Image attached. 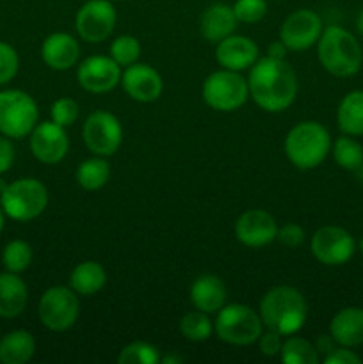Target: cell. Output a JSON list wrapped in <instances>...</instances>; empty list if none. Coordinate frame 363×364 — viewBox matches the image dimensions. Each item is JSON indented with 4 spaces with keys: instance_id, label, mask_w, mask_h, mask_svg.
<instances>
[{
    "instance_id": "obj_1",
    "label": "cell",
    "mask_w": 363,
    "mask_h": 364,
    "mask_svg": "<svg viewBox=\"0 0 363 364\" xmlns=\"http://www.w3.org/2000/svg\"><path fill=\"white\" fill-rule=\"evenodd\" d=\"M249 96L265 112H281L298 96V75L285 59L263 57L253 64L248 78Z\"/></svg>"
},
{
    "instance_id": "obj_2",
    "label": "cell",
    "mask_w": 363,
    "mask_h": 364,
    "mask_svg": "<svg viewBox=\"0 0 363 364\" xmlns=\"http://www.w3.org/2000/svg\"><path fill=\"white\" fill-rule=\"evenodd\" d=\"M260 318L267 329L280 333L281 336H290L305 326L308 304L294 287H274L260 301Z\"/></svg>"
},
{
    "instance_id": "obj_3",
    "label": "cell",
    "mask_w": 363,
    "mask_h": 364,
    "mask_svg": "<svg viewBox=\"0 0 363 364\" xmlns=\"http://www.w3.org/2000/svg\"><path fill=\"white\" fill-rule=\"evenodd\" d=\"M317 57L327 73L342 78L358 73L363 60L358 39L338 25L324 28L317 41Z\"/></svg>"
},
{
    "instance_id": "obj_4",
    "label": "cell",
    "mask_w": 363,
    "mask_h": 364,
    "mask_svg": "<svg viewBox=\"0 0 363 364\" xmlns=\"http://www.w3.org/2000/svg\"><path fill=\"white\" fill-rule=\"evenodd\" d=\"M330 151V132L317 121H302L295 124L285 137V153L298 169H315L326 160Z\"/></svg>"
},
{
    "instance_id": "obj_5",
    "label": "cell",
    "mask_w": 363,
    "mask_h": 364,
    "mask_svg": "<svg viewBox=\"0 0 363 364\" xmlns=\"http://www.w3.org/2000/svg\"><path fill=\"white\" fill-rule=\"evenodd\" d=\"M0 206L9 219L18 223H28L41 215L48 206V191L34 178H20L7 183L0 194Z\"/></svg>"
},
{
    "instance_id": "obj_6",
    "label": "cell",
    "mask_w": 363,
    "mask_h": 364,
    "mask_svg": "<svg viewBox=\"0 0 363 364\" xmlns=\"http://www.w3.org/2000/svg\"><path fill=\"white\" fill-rule=\"evenodd\" d=\"M214 331L224 343L246 347L258 341L260 334L263 333V322L260 313L253 311L249 306L230 304L217 311Z\"/></svg>"
},
{
    "instance_id": "obj_7",
    "label": "cell",
    "mask_w": 363,
    "mask_h": 364,
    "mask_svg": "<svg viewBox=\"0 0 363 364\" xmlns=\"http://www.w3.org/2000/svg\"><path fill=\"white\" fill-rule=\"evenodd\" d=\"M39 119L36 100L20 89L0 91V134L9 139L31 135Z\"/></svg>"
},
{
    "instance_id": "obj_8",
    "label": "cell",
    "mask_w": 363,
    "mask_h": 364,
    "mask_svg": "<svg viewBox=\"0 0 363 364\" xmlns=\"http://www.w3.org/2000/svg\"><path fill=\"white\" fill-rule=\"evenodd\" d=\"M249 96L248 80L238 71L221 70L209 75L203 82V100L217 112H233L241 109Z\"/></svg>"
},
{
    "instance_id": "obj_9",
    "label": "cell",
    "mask_w": 363,
    "mask_h": 364,
    "mask_svg": "<svg viewBox=\"0 0 363 364\" xmlns=\"http://www.w3.org/2000/svg\"><path fill=\"white\" fill-rule=\"evenodd\" d=\"M80 313L78 297L71 288L52 287L41 295L38 316L43 326L53 333H63L75 326Z\"/></svg>"
},
{
    "instance_id": "obj_10",
    "label": "cell",
    "mask_w": 363,
    "mask_h": 364,
    "mask_svg": "<svg viewBox=\"0 0 363 364\" xmlns=\"http://www.w3.org/2000/svg\"><path fill=\"white\" fill-rule=\"evenodd\" d=\"M82 137L89 151L98 156H110L120 149L123 141V128L114 114L96 110L85 119Z\"/></svg>"
},
{
    "instance_id": "obj_11",
    "label": "cell",
    "mask_w": 363,
    "mask_h": 364,
    "mask_svg": "<svg viewBox=\"0 0 363 364\" xmlns=\"http://www.w3.org/2000/svg\"><path fill=\"white\" fill-rule=\"evenodd\" d=\"M116 27V9L110 0H88L75 16L77 34L88 43H102Z\"/></svg>"
},
{
    "instance_id": "obj_12",
    "label": "cell",
    "mask_w": 363,
    "mask_h": 364,
    "mask_svg": "<svg viewBox=\"0 0 363 364\" xmlns=\"http://www.w3.org/2000/svg\"><path fill=\"white\" fill-rule=\"evenodd\" d=\"M356 251V242L349 231L338 226H324L313 233L312 252L317 262L324 265H344L352 258Z\"/></svg>"
},
{
    "instance_id": "obj_13",
    "label": "cell",
    "mask_w": 363,
    "mask_h": 364,
    "mask_svg": "<svg viewBox=\"0 0 363 364\" xmlns=\"http://www.w3.org/2000/svg\"><path fill=\"white\" fill-rule=\"evenodd\" d=\"M322 31V20L315 11L299 9L281 23L280 39L292 52H302L319 41Z\"/></svg>"
},
{
    "instance_id": "obj_14",
    "label": "cell",
    "mask_w": 363,
    "mask_h": 364,
    "mask_svg": "<svg viewBox=\"0 0 363 364\" xmlns=\"http://www.w3.org/2000/svg\"><path fill=\"white\" fill-rule=\"evenodd\" d=\"M121 66L105 55H91L80 63L77 70V80L82 89L95 95H103L121 82Z\"/></svg>"
},
{
    "instance_id": "obj_15",
    "label": "cell",
    "mask_w": 363,
    "mask_h": 364,
    "mask_svg": "<svg viewBox=\"0 0 363 364\" xmlns=\"http://www.w3.org/2000/svg\"><path fill=\"white\" fill-rule=\"evenodd\" d=\"M31 151L36 160L46 166L59 164L66 156L70 149V139H68L64 127L53 123V121H43L36 124L31 132Z\"/></svg>"
},
{
    "instance_id": "obj_16",
    "label": "cell",
    "mask_w": 363,
    "mask_h": 364,
    "mask_svg": "<svg viewBox=\"0 0 363 364\" xmlns=\"http://www.w3.org/2000/svg\"><path fill=\"white\" fill-rule=\"evenodd\" d=\"M278 224L265 210H248L235 223V237L248 247H263L276 240Z\"/></svg>"
},
{
    "instance_id": "obj_17",
    "label": "cell",
    "mask_w": 363,
    "mask_h": 364,
    "mask_svg": "<svg viewBox=\"0 0 363 364\" xmlns=\"http://www.w3.org/2000/svg\"><path fill=\"white\" fill-rule=\"evenodd\" d=\"M121 85L132 100L141 103L155 102L162 95V78L148 64L134 63L121 73Z\"/></svg>"
},
{
    "instance_id": "obj_18",
    "label": "cell",
    "mask_w": 363,
    "mask_h": 364,
    "mask_svg": "<svg viewBox=\"0 0 363 364\" xmlns=\"http://www.w3.org/2000/svg\"><path fill=\"white\" fill-rule=\"evenodd\" d=\"M216 59L224 70L244 71L258 60V46L246 36L231 34L217 43Z\"/></svg>"
},
{
    "instance_id": "obj_19",
    "label": "cell",
    "mask_w": 363,
    "mask_h": 364,
    "mask_svg": "<svg viewBox=\"0 0 363 364\" xmlns=\"http://www.w3.org/2000/svg\"><path fill=\"white\" fill-rule=\"evenodd\" d=\"M80 55V46L73 36L66 32H53L43 41L41 57L48 68L56 71L70 70Z\"/></svg>"
},
{
    "instance_id": "obj_20",
    "label": "cell",
    "mask_w": 363,
    "mask_h": 364,
    "mask_svg": "<svg viewBox=\"0 0 363 364\" xmlns=\"http://www.w3.org/2000/svg\"><path fill=\"white\" fill-rule=\"evenodd\" d=\"M237 16L233 13V7L228 4L217 2L206 7L199 20V28H201V36L209 43H219L224 38L233 34L237 28Z\"/></svg>"
},
{
    "instance_id": "obj_21",
    "label": "cell",
    "mask_w": 363,
    "mask_h": 364,
    "mask_svg": "<svg viewBox=\"0 0 363 364\" xmlns=\"http://www.w3.org/2000/svg\"><path fill=\"white\" fill-rule=\"evenodd\" d=\"M191 302L196 309L205 311L209 315L217 313L224 304H226V287L223 281L214 274H203L198 279L192 283L191 291Z\"/></svg>"
},
{
    "instance_id": "obj_22",
    "label": "cell",
    "mask_w": 363,
    "mask_h": 364,
    "mask_svg": "<svg viewBox=\"0 0 363 364\" xmlns=\"http://www.w3.org/2000/svg\"><path fill=\"white\" fill-rule=\"evenodd\" d=\"M28 302V290L18 274H0V318H16L25 311Z\"/></svg>"
},
{
    "instance_id": "obj_23",
    "label": "cell",
    "mask_w": 363,
    "mask_h": 364,
    "mask_svg": "<svg viewBox=\"0 0 363 364\" xmlns=\"http://www.w3.org/2000/svg\"><path fill=\"white\" fill-rule=\"evenodd\" d=\"M330 333L340 347H358L363 343V309L344 308L333 316Z\"/></svg>"
},
{
    "instance_id": "obj_24",
    "label": "cell",
    "mask_w": 363,
    "mask_h": 364,
    "mask_svg": "<svg viewBox=\"0 0 363 364\" xmlns=\"http://www.w3.org/2000/svg\"><path fill=\"white\" fill-rule=\"evenodd\" d=\"M36 352V340L28 331L16 329L0 340V363L25 364Z\"/></svg>"
},
{
    "instance_id": "obj_25",
    "label": "cell",
    "mask_w": 363,
    "mask_h": 364,
    "mask_svg": "<svg viewBox=\"0 0 363 364\" xmlns=\"http://www.w3.org/2000/svg\"><path fill=\"white\" fill-rule=\"evenodd\" d=\"M107 283L105 269L98 262H82L73 269L70 277L71 290L82 297L98 294Z\"/></svg>"
},
{
    "instance_id": "obj_26",
    "label": "cell",
    "mask_w": 363,
    "mask_h": 364,
    "mask_svg": "<svg viewBox=\"0 0 363 364\" xmlns=\"http://www.w3.org/2000/svg\"><path fill=\"white\" fill-rule=\"evenodd\" d=\"M337 121L345 135H363V91H351L338 105Z\"/></svg>"
},
{
    "instance_id": "obj_27",
    "label": "cell",
    "mask_w": 363,
    "mask_h": 364,
    "mask_svg": "<svg viewBox=\"0 0 363 364\" xmlns=\"http://www.w3.org/2000/svg\"><path fill=\"white\" fill-rule=\"evenodd\" d=\"M75 176H77V183L84 191H98V188H102L109 181L110 166L107 164V160L96 155L95 159L84 160L77 167V174Z\"/></svg>"
},
{
    "instance_id": "obj_28",
    "label": "cell",
    "mask_w": 363,
    "mask_h": 364,
    "mask_svg": "<svg viewBox=\"0 0 363 364\" xmlns=\"http://www.w3.org/2000/svg\"><path fill=\"white\" fill-rule=\"evenodd\" d=\"M331 153H333L335 162L345 171H356L363 164V146L356 139H352V135L344 134L338 137L331 146Z\"/></svg>"
},
{
    "instance_id": "obj_29",
    "label": "cell",
    "mask_w": 363,
    "mask_h": 364,
    "mask_svg": "<svg viewBox=\"0 0 363 364\" xmlns=\"http://www.w3.org/2000/svg\"><path fill=\"white\" fill-rule=\"evenodd\" d=\"M281 361L285 364H317L319 363V352L315 345L299 336H292L283 341L281 347Z\"/></svg>"
},
{
    "instance_id": "obj_30",
    "label": "cell",
    "mask_w": 363,
    "mask_h": 364,
    "mask_svg": "<svg viewBox=\"0 0 363 364\" xmlns=\"http://www.w3.org/2000/svg\"><path fill=\"white\" fill-rule=\"evenodd\" d=\"M212 331H214V323L210 322L209 313L199 311V309H194V311L187 313V315L182 316L180 320V333L187 341L199 343V341L209 340Z\"/></svg>"
},
{
    "instance_id": "obj_31",
    "label": "cell",
    "mask_w": 363,
    "mask_h": 364,
    "mask_svg": "<svg viewBox=\"0 0 363 364\" xmlns=\"http://www.w3.org/2000/svg\"><path fill=\"white\" fill-rule=\"evenodd\" d=\"M2 263L7 272H25L32 263L31 244H27L25 240H11L2 251Z\"/></svg>"
},
{
    "instance_id": "obj_32",
    "label": "cell",
    "mask_w": 363,
    "mask_h": 364,
    "mask_svg": "<svg viewBox=\"0 0 363 364\" xmlns=\"http://www.w3.org/2000/svg\"><path fill=\"white\" fill-rule=\"evenodd\" d=\"M120 364H159L160 354L157 347L146 343V341H134L121 348L117 355Z\"/></svg>"
},
{
    "instance_id": "obj_33",
    "label": "cell",
    "mask_w": 363,
    "mask_h": 364,
    "mask_svg": "<svg viewBox=\"0 0 363 364\" xmlns=\"http://www.w3.org/2000/svg\"><path fill=\"white\" fill-rule=\"evenodd\" d=\"M139 55H141V45L137 39L130 34H123L116 38L110 45V57L120 64L121 68L132 66L137 63Z\"/></svg>"
},
{
    "instance_id": "obj_34",
    "label": "cell",
    "mask_w": 363,
    "mask_h": 364,
    "mask_svg": "<svg viewBox=\"0 0 363 364\" xmlns=\"http://www.w3.org/2000/svg\"><path fill=\"white\" fill-rule=\"evenodd\" d=\"M231 7L242 23H258L267 14V0H235Z\"/></svg>"
},
{
    "instance_id": "obj_35",
    "label": "cell",
    "mask_w": 363,
    "mask_h": 364,
    "mask_svg": "<svg viewBox=\"0 0 363 364\" xmlns=\"http://www.w3.org/2000/svg\"><path fill=\"white\" fill-rule=\"evenodd\" d=\"M78 114H80V107H78V103L73 98H59L50 107L52 121L64 128L71 127L78 119Z\"/></svg>"
},
{
    "instance_id": "obj_36",
    "label": "cell",
    "mask_w": 363,
    "mask_h": 364,
    "mask_svg": "<svg viewBox=\"0 0 363 364\" xmlns=\"http://www.w3.org/2000/svg\"><path fill=\"white\" fill-rule=\"evenodd\" d=\"M18 68H20V57L14 46L0 41V85L9 84L16 77Z\"/></svg>"
},
{
    "instance_id": "obj_37",
    "label": "cell",
    "mask_w": 363,
    "mask_h": 364,
    "mask_svg": "<svg viewBox=\"0 0 363 364\" xmlns=\"http://www.w3.org/2000/svg\"><path fill=\"white\" fill-rule=\"evenodd\" d=\"M305 230L299 224L288 223L285 226L278 228L276 240L280 244H283L285 247H298V245H301L305 242Z\"/></svg>"
},
{
    "instance_id": "obj_38",
    "label": "cell",
    "mask_w": 363,
    "mask_h": 364,
    "mask_svg": "<svg viewBox=\"0 0 363 364\" xmlns=\"http://www.w3.org/2000/svg\"><path fill=\"white\" fill-rule=\"evenodd\" d=\"M258 347L260 352L267 358H274L281 352V347H283V340H281L280 333H274V331L267 329V333H262L258 338Z\"/></svg>"
},
{
    "instance_id": "obj_39",
    "label": "cell",
    "mask_w": 363,
    "mask_h": 364,
    "mask_svg": "<svg viewBox=\"0 0 363 364\" xmlns=\"http://www.w3.org/2000/svg\"><path fill=\"white\" fill-rule=\"evenodd\" d=\"M326 364H362V358L358 354H354L352 350H349V347H340L333 348L330 354H326L324 358Z\"/></svg>"
},
{
    "instance_id": "obj_40",
    "label": "cell",
    "mask_w": 363,
    "mask_h": 364,
    "mask_svg": "<svg viewBox=\"0 0 363 364\" xmlns=\"http://www.w3.org/2000/svg\"><path fill=\"white\" fill-rule=\"evenodd\" d=\"M14 164V146L9 137H0V174L7 173Z\"/></svg>"
},
{
    "instance_id": "obj_41",
    "label": "cell",
    "mask_w": 363,
    "mask_h": 364,
    "mask_svg": "<svg viewBox=\"0 0 363 364\" xmlns=\"http://www.w3.org/2000/svg\"><path fill=\"white\" fill-rule=\"evenodd\" d=\"M287 46H285V43L281 41V39H278V41L270 43L269 45V52H267V55L269 57H274V59H285V55H287Z\"/></svg>"
},
{
    "instance_id": "obj_42",
    "label": "cell",
    "mask_w": 363,
    "mask_h": 364,
    "mask_svg": "<svg viewBox=\"0 0 363 364\" xmlns=\"http://www.w3.org/2000/svg\"><path fill=\"white\" fill-rule=\"evenodd\" d=\"M333 343H337V341L333 340V336H324V338H319V343L315 345L317 352H326V354H330L331 350H333Z\"/></svg>"
},
{
    "instance_id": "obj_43",
    "label": "cell",
    "mask_w": 363,
    "mask_h": 364,
    "mask_svg": "<svg viewBox=\"0 0 363 364\" xmlns=\"http://www.w3.org/2000/svg\"><path fill=\"white\" fill-rule=\"evenodd\" d=\"M160 363L162 364H180V363H184V358H182V355H166V358H160Z\"/></svg>"
},
{
    "instance_id": "obj_44",
    "label": "cell",
    "mask_w": 363,
    "mask_h": 364,
    "mask_svg": "<svg viewBox=\"0 0 363 364\" xmlns=\"http://www.w3.org/2000/svg\"><path fill=\"white\" fill-rule=\"evenodd\" d=\"M356 28H358L359 34L363 36V9L358 13V18H356Z\"/></svg>"
},
{
    "instance_id": "obj_45",
    "label": "cell",
    "mask_w": 363,
    "mask_h": 364,
    "mask_svg": "<svg viewBox=\"0 0 363 364\" xmlns=\"http://www.w3.org/2000/svg\"><path fill=\"white\" fill-rule=\"evenodd\" d=\"M4 224H6V213H4V208L0 206V233L4 230Z\"/></svg>"
},
{
    "instance_id": "obj_46",
    "label": "cell",
    "mask_w": 363,
    "mask_h": 364,
    "mask_svg": "<svg viewBox=\"0 0 363 364\" xmlns=\"http://www.w3.org/2000/svg\"><path fill=\"white\" fill-rule=\"evenodd\" d=\"M6 187H7V183H6V181H4L2 174H0V194H2V192L6 191Z\"/></svg>"
},
{
    "instance_id": "obj_47",
    "label": "cell",
    "mask_w": 363,
    "mask_h": 364,
    "mask_svg": "<svg viewBox=\"0 0 363 364\" xmlns=\"http://www.w3.org/2000/svg\"><path fill=\"white\" fill-rule=\"evenodd\" d=\"M359 251H362V255H363V238H362V242H359Z\"/></svg>"
},
{
    "instance_id": "obj_48",
    "label": "cell",
    "mask_w": 363,
    "mask_h": 364,
    "mask_svg": "<svg viewBox=\"0 0 363 364\" xmlns=\"http://www.w3.org/2000/svg\"><path fill=\"white\" fill-rule=\"evenodd\" d=\"M110 2H123V0H110Z\"/></svg>"
}]
</instances>
